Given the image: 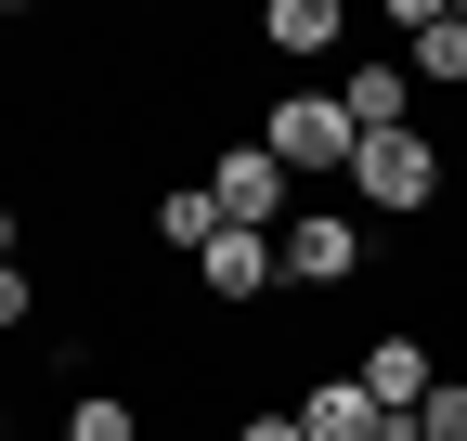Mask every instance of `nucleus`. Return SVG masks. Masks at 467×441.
I'll return each mask as SVG.
<instances>
[{
    "mask_svg": "<svg viewBox=\"0 0 467 441\" xmlns=\"http://www.w3.org/2000/svg\"><path fill=\"white\" fill-rule=\"evenodd\" d=\"M208 195H221V220H247V234H285V195H299V169H285L273 143H221V169H208Z\"/></svg>",
    "mask_w": 467,
    "mask_h": 441,
    "instance_id": "7ed1b4c3",
    "label": "nucleus"
},
{
    "mask_svg": "<svg viewBox=\"0 0 467 441\" xmlns=\"http://www.w3.org/2000/svg\"><path fill=\"white\" fill-rule=\"evenodd\" d=\"M402 441H467V376H441V390L416 403V428H402Z\"/></svg>",
    "mask_w": 467,
    "mask_h": 441,
    "instance_id": "ddd939ff",
    "label": "nucleus"
},
{
    "mask_svg": "<svg viewBox=\"0 0 467 441\" xmlns=\"http://www.w3.org/2000/svg\"><path fill=\"white\" fill-rule=\"evenodd\" d=\"M441 195V143L429 130H377L364 156H350V208H364V220H416Z\"/></svg>",
    "mask_w": 467,
    "mask_h": 441,
    "instance_id": "f03ea898",
    "label": "nucleus"
},
{
    "mask_svg": "<svg viewBox=\"0 0 467 441\" xmlns=\"http://www.w3.org/2000/svg\"><path fill=\"white\" fill-rule=\"evenodd\" d=\"M156 234H169V247H195V260H208V247L234 234V220H221V195H208V182H169V195H156Z\"/></svg>",
    "mask_w": 467,
    "mask_h": 441,
    "instance_id": "9b49d317",
    "label": "nucleus"
},
{
    "mask_svg": "<svg viewBox=\"0 0 467 441\" xmlns=\"http://www.w3.org/2000/svg\"><path fill=\"white\" fill-rule=\"evenodd\" d=\"M195 286L247 312V299H273V286H285V247H273V234H247V220H234V234H221V247L195 260Z\"/></svg>",
    "mask_w": 467,
    "mask_h": 441,
    "instance_id": "0eeeda50",
    "label": "nucleus"
},
{
    "mask_svg": "<svg viewBox=\"0 0 467 441\" xmlns=\"http://www.w3.org/2000/svg\"><path fill=\"white\" fill-rule=\"evenodd\" d=\"M66 441H143V415H130V390H78V415H66Z\"/></svg>",
    "mask_w": 467,
    "mask_h": 441,
    "instance_id": "f8f14e48",
    "label": "nucleus"
},
{
    "mask_svg": "<svg viewBox=\"0 0 467 441\" xmlns=\"http://www.w3.org/2000/svg\"><path fill=\"white\" fill-rule=\"evenodd\" d=\"M260 143H273L299 182H350V156H364V118H350L337 91H285L273 118H260Z\"/></svg>",
    "mask_w": 467,
    "mask_h": 441,
    "instance_id": "f257e3e1",
    "label": "nucleus"
},
{
    "mask_svg": "<svg viewBox=\"0 0 467 441\" xmlns=\"http://www.w3.org/2000/svg\"><path fill=\"white\" fill-rule=\"evenodd\" d=\"M402 66L416 78H467V0H402Z\"/></svg>",
    "mask_w": 467,
    "mask_h": 441,
    "instance_id": "1a4fd4ad",
    "label": "nucleus"
},
{
    "mask_svg": "<svg viewBox=\"0 0 467 441\" xmlns=\"http://www.w3.org/2000/svg\"><path fill=\"white\" fill-rule=\"evenodd\" d=\"M337 39H350L337 0H260V52H285V66H325Z\"/></svg>",
    "mask_w": 467,
    "mask_h": 441,
    "instance_id": "9d476101",
    "label": "nucleus"
},
{
    "mask_svg": "<svg viewBox=\"0 0 467 441\" xmlns=\"http://www.w3.org/2000/svg\"><path fill=\"white\" fill-rule=\"evenodd\" d=\"M273 247H285V286H350L377 234H364V208H299V220H285Z\"/></svg>",
    "mask_w": 467,
    "mask_h": 441,
    "instance_id": "20e7f679",
    "label": "nucleus"
},
{
    "mask_svg": "<svg viewBox=\"0 0 467 441\" xmlns=\"http://www.w3.org/2000/svg\"><path fill=\"white\" fill-rule=\"evenodd\" d=\"M350 376H364V390L389 403V428H416V403L441 390V364H429V338H402V324H389V338H364V364H350Z\"/></svg>",
    "mask_w": 467,
    "mask_h": 441,
    "instance_id": "39448f33",
    "label": "nucleus"
},
{
    "mask_svg": "<svg viewBox=\"0 0 467 441\" xmlns=\"http://www.w3.org/2000/svg\"><path fill=\"white\" fill-rule=\"evenodd\" d=\"M299 428H312V441H402L364 376H312V390H299Z\"/></svg>",
    "mask_w": 467,
    "mask_h": 441,
    "instance_id": "6e6552de",
    "label": "nucleus"
},
{
    "mask_svg": "<svg viewBox=\"0 0 467 441\" xmlns=\"http://www.w3.org/2000/svg\"><path fill=\"white\" fill-rule=\"evenodd\" d=\"M337 104L364 118V143L377 130H416V66H402V52H364V66H337Z\"/></svg>",
    "mask_w": 467,
    "mask_h": 441,
    "instance_id": "423d86ee",
    "label": "nucleus"
},
{
    "mask_svg": "<svg viewBox=\"0 0 467 441\" xmlns=\"http://www.w3.org/2000/svg\"><path fill=\"white\" fill-rule=\"evenodd\" d=\"M234 441H312V428H299V403H260V415H234Z\"/></svg>",
    "mask_w": 467,
    "mask_h": 441,
    "instance_id": "4468645a",
    "label": "nucleus"
}]
</instances>
